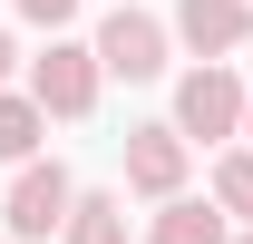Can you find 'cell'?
Returning <instances> with one entry per match:
<instances>
[{"label":"cell","mask_w":253,"mask_h":244,"mask_svg":"<svg viewBox=\"0 0 253 244\" xmlns=\"http://www.w3.org/2000/svg\"><path fill=\"white\" fill-rule=\"evenodd\" d=\"M205 185H214V205H224V215H234V225L253 235V147H224Z\"/></svg>","instance_id":"10"},{"label":"cell","mask_w":253,"mask_h":244,"mask_svg":"<svg viewBox=\"0 0 253 244\" xmlns=\"http://www.w3.org/2000/svg\"><path fill=\"white\" fill-rule=\"evenodd\" d=\"M39 147H49V108H39L30 88H10V98H0V156H10V176L39 166Z\"/></svg>","instance_id":"8"},{"label":"cell","mask_w":253,"mask_h":244,"mask_svg":"<svg viewBox=\"0 0 253 244\" xmlns=\"http://www.w3.org/2000/svg\"><path fill=\"white\" fill-rule=\"evenodd\" d=\"M244 147H253V98H244Z\"/></svg>","instance_id":"13"},{"label":"cell","mask_w":253,"mask_h":244,"mask_svg":"<svg viewBox=\"0 0 253 244\" xmlns=\"http://www.w3.org/2000/svg\"><path fill=\"white\" fill-rule=\"evenodd\" d=\"M30 30H49V39H68V20H78V0H10Z\"/></svg>","instance_id":"11"},{"label":"cell","mask_w":253,"mask_h":244,"mask_svg":"<svg viewBox=\"0 0 253 244\" xmlns=\"http://www.w3.org/2000/svg\"><path fill=\"white\" fill-rule=\"evenodd\" d=\"M97 68H107V78H126V88H146V78H166V68H175V30H166L156 10H136V0H117V10H107V20H97Z\"/></svg>","instance_id":"3"},{"label":"cell","mask_w":253,"mask_h":244,"mask_svg":"<svg viewBox=\"0 0 253 244\" xmlns=\"http://www.w3.org/2000/svg\"><path fill=\"white\" fill-rule=\"evenodd\" d=\"M166 30L195 49V68H224V59L253 39V0H175V20H166Z\"/></svg>","instance_id":"6"},{"label":"cell","mask_w":253,"mask_h":244,"mask_svg":"<svg viewBox=\"0 0 253 244\" xmlns=\"http://www.w3.org/2000/svg\"><path fill=\"white\" fill-rule=\"evenodd\" d=\"M10 78H30V68H20V39L0 30V98H10Z\"/></svg>","instance_id":"12"},{"label":"cell","mask_w":253,"mask_h":244,"mask_svg":"<svg viewBox=\"0 0 253 244\" xmlns=\"http://www.w3.org/2000/svg\"><path fill=\"white\" fill-rule=\"evenodd\" d=\"M234 244H253V235H234Z\"/></svg>","instance_id":"14"},{"label":"cell","mask_w":253,"mask_h":244,"mask_svg":"<svg viewBox=\"0 0 253 244\" xmlns=\"http://www.w3.org/2000/svg\"><path fill=\"white\" fill-rule=\"evenodd\" d=\"M146 244H234V215L214 195H175V205L146 215Z\"/></svg>","instance_id":"7"},{"label":"cell","mask_w":253,"mask_h":244,"mask_svg":"<svg viewBox=\"0 0 253 244\" xmlns=\"http://www.w3.org/2000/svg\"><path fill=\"white\" fill-rule=\"evenodd\" d=\"M20 88H30L39 108H49V118L68 127V118H88V108H97L107 68H97V49H88V39H49V49L30 59V78H20Z\"/></svg>","instance_id":"4"},{"label":"cell","mask_w":253,"mask_h":244,"mask_svg":"<svg viewBox=\"0 0 253 244\" xmlns=\"http://www.w3.org/2000/svg\"><path fill=\"white\" fill-rule=\"evenodd\" d=\"M0 244H10V235H0Z\"/></svg>","instance_id":"15"},{"label":"cell","mask_w":253,"mask_h":244,"mask_svg":"<svg viewBox=\"0 0 253 244\" xmlns=\"http://www.w3.org/2000/svg\"><path fill=\"white\" fill-rule=\"evenodd\" d=\"M78 195H88V185L68 176L59 156H39V166H20V176H10V195H0V235H10V244H49V235H68Z\"/></svg>","instance_id":"1"},{"label":"cell","mask_w":253,"mask_h":244,"mask_svg":"<svg viewBox=\"0 0 253 244\" xmlns=\"http://www.w3.org/2000/svg\"><path fill=\"white\" fill-rule=\"evenodd\" d=\"M59 244H126V195H107V185H88Z\"/></svg>","instance_id":"9"},{"label":"cell","mask_w":253,"mask_h":244,"mask_svg":"<svg viewBox=\"0 0 253 244\" xmlns=\"http://www.w3.org/2000/svg\"><path fill=\"white\" fill-rule=\"evenodd\" d=\"M244 98H253V78H234V68H185L175 78V137L185 147H244Z\"/></svg>","instance_id":"2"},{"label":"cell","mask_w":253,"mask_h":244,"mask_svg":"<svg viewBox=\"0 0 253 244\" xmlns=\"http://www.w3.org/2000/svg\"><path fill=\"white\" fill-rule=\"evenodd\" d=\"M185 166H195V147L175 137V118L126 127V195H146V205H175V195H185Z\"/></svg>","instance_id":"5"}]
</instances>
